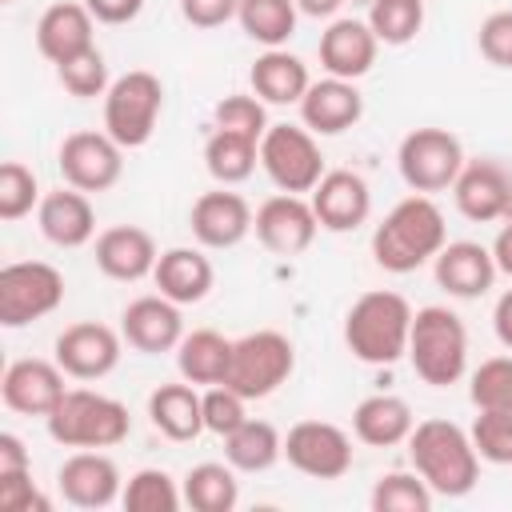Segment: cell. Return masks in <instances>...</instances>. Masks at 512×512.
Wrapping results in <instances>:
<instances>
[{
  "mask_svg": "<svg viewBox=\"0 0 512 512\" xmlns=\"http://www.w3.org/2000/svg\"><path fill=\"white\" fill-rule=\"evenodd\" d=\"M252 220H256L252 204L240 192H228L224 184L216 192L196 196L188 212V228L200 248H236L252 232Z\"/></svg>",
  "mask_w": 512,
  "mask_h": 512,
  "instance_id": "cell-19",
  "label": "cell"
},
{
  "mask_svg": "<svg viewBox=\"0 0 512 512\" xmlns=\"http://www.w3.org/2000/svg\"><path fill=\"white\" fill-rule=\"evenodd\" d=\"M408 456L436 496H468L480 480V452L472 436L452 420H420L408 436Z\"/></svg>",
  "mask_w": 512,
  "mask_h": 512,
  "instance_id": "cell-2",
  "label": "cell"
},
{
  "mask_svg": "<svg viewBox=\"0 0 512 512\" xmlns=\"http://www.w3.org/2000/svg\"><path fill=\"white\" fill-rule=\"evenodd\" d=\"M152 284L160 288V296H168L172 304L184 308V304H200L212 292L216 272L200 248H168V252H160V260L152 268Z\"/></svg>",
  "mask_w": 512,
  "mask_h": 512,
  "instance_id": "cell-27",
  "label": "cell"
},
{
  "mask_svg": "<svg viewBox=\"0 0 512 512\" xmlns=\"http://www.w3.org/2000/svg\"><path fill=\"white\" fill-rule=\"evenodd\" d=\"M492 260H496V268H500L504 276H512V216L500 224V232H496V240H492Z\"/></svg>",
  "mask_w": 512,
  "mask_h": 512,
  "instance_id": "cell-51",
  "label": "cell"
},
{
  "mask_svg": "<svg viewBox=\"0 0 512 512\" xmlns=\"http://www.w3.org/2000/svg\"><path fill=\"white\" fill-rule=\"evenodd\" d=\"M184 504L192 512H232L240 504V480H236V468L224 460H204L196 468L184 472Z\"/></svg>",
  "mask_w": 512,
  "mask_h": 512,
  "instance_id": "cell-34",
  "label": "cell"
},
{
  "mask_svg": "<svg viewBox=\"0 0 512 512\" xmlns=\"http://www.w3.org/2000/svg\"><path fill=\"white\" fill-rule=\"evenodd\" d=\"M64 304V272L48 260H16L0 268V324L24 328Z\"/></svg>",
  "mask_w": 512,
  "mask_h": 512,
  "instance_id": "cell-8",
  "label": "cell"
},
{
  "mask_svg": "<svg viewBox=\"0 0 512 512\" xmlns=\"http://www.w3.org/2000/svg\"><path fill=\"white\" fill-rule=\"evenodd\" d=\"M432 500L436 492L424 484V476L412 468V472H384L376 484H372V512H432Z\"/></svg>",
  "mask_w": 512,
  "mask_h": 512,
  "instance_id": "cell-38",
  "label": "cell"
},
{
  "mask_svg": "<svg viewBox=\"0 0 512 512\" xmlns=\"http://www.w3.org/2000/svg\"><path fill=\"white\" fill-rule=\"evenodd\" d=\"M456 212L472 224H492L512 216V172L496 160H464L452 184Z\"/></svg>",
  "mask_w": 512,
  "mask_h": 512,
  "instance_id": "cell-15",
  "label": "cell"
},
{
  "mask_svg": "<svg viewBox=\"0 0 512 512\" xmlns=\"http://www.w3.org/2000/svg\"><path fill=\"white\" fill-rule=\"evenodd\" d=\"M248 84L264 104H300L312 76L308 64L288 48H264L248 68Z\"/></svg>",
  "mask_w": 512,
  "mask_h": 512,
  "instance_id": "cell-29",
  "label": "cell"
},
{
  "mask_svg": "<svg viewBox=\"0 0 512 512\" xmlns=\"http://www.w3.org/2000/svg\"><path fill=\"white\" fill-rule=\"evenodd\" d=\"M408 364L432 388L456 384L468 372V328H464V320L444 304L416 308L412 332H408Z\"/></svg>",
  "mask_w": 512,
  "mask_h": 512,
  "instance_id": "cell-4",
  "label": "cell"
},
{
  "mask_svg": "<svg viewBox=\"0 0 512 512\" xmlns=\"http://www.w3.org/2000/svg\"><path fill=\"white\" fill-rule=\"evenodd\" d=\"M148 420L156 432H164L168 440H196L204 432V396L196 392V384H160L148 396Z\"/></svg>",
  "mask_w": 512,
  "mask_h": 512,
  "instance_id": "cell-30",
  "label": "cell"
},
{
  "mask_svg": "<svg viewBox=\"0 0 512 512\" xmlns=\"http://www.w3.org/2000/svg\"><path fill=\"white\" fill-rule=\"evenodd\" d=\"M236 20H240L244 36L256 40L260 48H284L296 32L300 8H296V0H240Z\"/></svg>",
  "mask_w": 512,
  "mask_h": 512,
  "instance_id": "cell-35",
  "label": "cell"
},
{
  "mask_svg": "<svg viewBox=\"0 0 512 512\" xmlns=\"http://www.w3.org/2000/svg\"><path fill=\"white\" fill-rule=\"evenodd\" d=\"M120 344H124V336L116 328H108L100 320H80L56 336L52 360L72 380H104L120 364Z\"/></svg>",
  "mask_w": 512,
  "mask_h": 512,
  "instance_id": "cell-13",
  "label": "cell"
},
{
  "mask_svg": "<svg viewBox=\"0 0 512 512\" xmlns=\"http://www.w3.org/2000/svg\"><path fill=\"white\" fill-rule=\"evenodd\" d=\"M284 460L312 480H340L352 468V436L332 420H300L284 436Z\"/></svg>",
  "mask_w": 512,
  "mask_h": 512,
  "instance_id": "cell-11",
  "label": "cell"
},
{
  "mask_svg": "<svg viewBox=\"0 0 512 512\" xmlns=\"http://www.w3.org/2000/svg\"><path fill=\"white\" fill-rule=\"evenodd\" d=\"M120 336L128 340V348L144 352V356H160V352H176V344L184 340V316L180 304H172L168 296H136L124 312H120Z\"/></svg>",
  "mask_w": 512,
  "mask_h": 512,
  "instance_id": "cell-20",
  "label": "cell"
},
{
  "mask_svg": "<svg viewBox=\"0 0 512 512\" xmlns=\"http://www.w3.org/2000/svg\"><path fill=\"white\" fill-rule=\"evenodd\" d=\"M360 116H364V96H360L356 80H340V76L312 80L300 100V120L316 136H340V132L356 128Z\"/></svg>",
  "mask_w": 512,
  "mask_h": 512,
  "instance_id": "cell-21",
  "label": "cell"
},
{
  "mask_svg": "<svg viewBox=\"0 0 512 512\" xmlns=\"http://www.w3.org/2000/svg\"><path fill=\"white\" fill-rule=\"evenodd\" d=\"M492 332H496V340L512 352V288L500 292V300H496V308H492Z\"/></svg>",
  "mask_w": 512,
  "mask_h": 512,
  "instance_id": "cell-50",
  "label": "cell"
},
{
  "mask_svg": "<svg viewBox=\"0 0 512 512\" xmlns=\"http://www.w3.org/2000/svg\"><path fill=\"white\" fill-rule=\"evenodd\" d=\"M32 468V456L16 432H0V472H24Z\"/></svg>",
  "mask_w": 512,
  "mask_h": 512,
  "instance_id": "cell-49",
  "label": "cell"
},
{
  "mask_svg": "<svg viewBox=\"0 0 512 512\" xmlns=\"http://www.w3.org/2000/svg\"><path fill=\"white\" fill-rule=\"evenodd\" d=\"M468 400L476 412L512 420V356H488L468 380Z\"/></svg>",
  "mask_w": 512,
  "mask_h": 512,
  "instance_id": "cell-37",
  "label": "cell"
},
{
  "mask_svg": "<svg viewBox=\"0 0 512 512\" xmlns=\"http://www.w3.org/2000/svg\"><path fill=\"white\" fill-rule=\"evenodd\" d=\"M432 264H436V284L456 300H480L500 276L492 248L476 240H448Z\"/></svg>",
  "mask_w": 512,
  "mask_h": 512,
  "instance_id": "cell-24",
  "label": "cell"
},
{
  "mask_svg": "<svg viewBox=\"0 0 512 512\" xmlns=\"http://www.w3.org/2000/svg\"><path fill=\"white\" fill-rule=\"evenodd\" d=\"M56 484H60V496H64L72 508H108L112 500L124 496L120 468H116V460L104 456L100 448H76V452L60 464Z\"/></svg>",
  "mask_w": 512,
  "mask_h": 512,
  "instance_id": "cell-18",
  "label": "cell"
},
{
  "mask_svg": "<svg viewBox=\"0 0 512 512\" xmlns=\"http://www.w3.org/2000/svg\"><path fill=\"white\" fill-rule=\"evenodd\" d=\"M448 244V224L444 212L436 208L432 196L412 192L404 200L392 204V212L376 224L372 232V260L392 272V276H408L416 268H424L428 260H436V252Z\"/></svg>",
  "mask_w": 512,
  "mask_h": 512,
  "instance_id": "cell-1",
  "label": "cell"
},
{
  "mask_svg": "<svg viewBox=\"0 0 512 512\" xmlns=\"http://www.w3.org/2000/svg\"><path fill=\"white\" fill-rule=\"evenodd\" d=\"M80 4L96 16V24H128L144 8V0H80Z\"/></svg>",
  "mask_w": 512,
  "mask_h": 512,
  "instance_id": "cell-48",
  "label": "cell"
},
{
  "mask_svg": "<svg viewBox=\"0 0 512 512\" xmlns=\"http://www.w3.org/2000/svg\"><path fill=\"white\" fill-rule=\"evenodd\" d=\"M476 44H480V56L496 68H512V8H500V12H488L480 20V32H476Z\"/></svg>",
  "mask_w": 512,
  "mask_h": 512,
  "instance_id": "cell-45",
  "label": "cell"
},
{
  "mask_svg": "<svg viewBox=\"0 0 512 512\" xmlns=\"http://www.w3.org/2000/svg\"><path fill=\"white\" fill-rule=\"evenodd\" d=\"M312 212L324 232H356L372 216V188L352 168H332L320 176V184L308 192Z\"/></svg>",
  "mask_w": 512,
  "mask_h": 512,
  "instance_id": "cell-16",
  "label": "cell"
},
{
  "mask_svg": "<svg viewBox=\"0 0 512 512\" xmlns=\"http://www.w3.org/2000/svg\"><path fill=\"white\" fill-rule=\"evenodd\" d=\"M120 504L128 512H176L184 504V488L164 468H140L128 476Z\"/></svg>",
  "mask_w": 512,
  "mask_h": 512,
  "instance_id": "cell-39",
  "label": "cell"
},
{
  "mask_svg": "<svg viewBox=\"0 0 512 512\" xmlns=\"http://www.w3.org/2000/svg\"><path fill=\"white\" fill-rule=\"evenodd\" d=\"M64 376L68 372L56 360H40V356L12 360L0 380V400L20 416H48L60 404V396L68 392Z\"/></svg>",
  "mask_w": 512,
  "mask_h": 512,
  "instance_id": "cell-17",
  "label": "cell"
},
{
  "mask_svg": "<svg viewBox=\"0 0 512 512\" xmlns=\"http://www.w3.org/2000/svg\"><path fill=\"white\" fill-rule=\"evenodd\" d=\"M260 164V140L240 136V132H224L212 128L204 140V168L216 184H244Z\"/></svg>",
  "mask_w": 512,
  "mask_h": 512,
  "instance_id": "cell-32",
  "label": "cell"
},
{
  "mask_svg": "<svg viewBox=\"0 0 512 512\" xmlns=\"http://www.w3.org/2000/svg\"><path fill=\"white\" fill-rule=\"evenodd\" d=\"M260 168L268 172V180L280 192H296V196L312 192L320 184V176L328 172L316 132L300 128V124H268V132L260 140Z\"/></svg>",
  "mask_w": 512,
  "mask_h": 512,
  "instance_id": "cell-10",
  "label": "cell"
},
{
  "mask_svg": "<svg viewBox=\"0 0 512 512\" xmlns=\"http://www.w3.org/2000/svg\"><path fill=\"white\" fill-rule=\"evenodd\" d=\"M164 112V84L148 68H132L104 92V132L120 148H144Z\"/></svg>",
  "mask_w": 512,
  "mask_h": 512,
  "instance_id": "cell-6",
  "label": "cell"
},
{
  "mask_svg": "<svg viewBox=\"0 0 512 512\" xmlns=\"http://www.w3.org/2000/svg\"><path fill=\"white\" fill-rule=\"evenodd\" d=\"M56 168L80 192H108L124 176V148L108 132H72L56 152Z\"/></svg>",
  "mask_w": 512,
  "mask_h": 512,
  "instance_id": "cell-12",
  "label": "cell"
},
{
  "mask_svg": "<svg viewBox=\"0 0 512 512\" xmlns=\"http://www.w3.org/2000/svg\"><path fill=\"white\" fill-rule=\"evenodd\" d=\"M48 496L32 484V468L0 472V512H48Z\"/></svg>",
  "mask_w": 512,
  "mask_h": 512,
  "instance_id": "cell-46",
  "label": "cell"
},
{
  "mask_svg": "<svg viewBox=\"0 0 512 512\" xmlns=\"http://www.w3.org/2000/svg\"><path fill=\"white\" fill-rule=\"evenodd\" d=\"M228 364H232V340L220 336V332H212V328L184 332V340L176 344V368L196 388L224 384Z\"/></svg>",
  "mask_w": 512,
  "mask_h": 512,
  "instance_id": "cell-31",
  "label": "cell"
},
{
  "mask_svg": "<svg viewBox=\"0 0 512 512\" xmlns=\"http://www.w3.org/2000/svg\"><path fill=\"white\" fill-rule=\"evenodd\" d=\"M200 396H204V432H212V436L224 440L232 428H240V424L248 420V412H244L248 400H244L236 388L212 384V388H204Z\"/></svg>",
  "mask_w": 512,
  "mask_h": 512,
  "instance_id": "cell-43",
  "label": "cell"
},
{
  "mask_svg": "<svg viewBox=\"0 0 512 512\" xmlns=\"http://www.w3.org/2000/svg\"><path fill=\"white\" fill-rule=\"evenodd\" d=\"M92 28H96V16L84 4H76V0L48 4L36 20V48L48 64H64V60L96 48Z\"/></svg>",
  "mask_w": 512,
  "mask_h": 512,
  "instance_id": "cell-25",
  "label": "cell"
},
{
  "mask_svg": "<svg viewBox=\"0 0 512 512\" xmlns=\"http://www.w3.org/2000/svg\"><path fill=\"white\" fill-rule=\"evenodd\" d=\"M396 168L412 192H448L464 168V144L448 128H412L396 148Z\"/></svg>",
  "mask_w": 512,
  "mask_h": 512,
  "instance_id": "cell-9",
  "label": "cell"
},
{
  "mask_svg": "<svg viewBox=\"0 0 512 512\" xmlns=\"http://www.w3.org/2000/svg\"><path fill=\"white\" fill-rule=\"evenodd\" d=\"M340 4H344V0H296V8H300L304 16H312V20H328V16H336Z\"/></svg>",
  "mask_w": 512,
  "mask_h": 512,
  "instance_id": "cell-52",
  "label": "cell"
},
{
  "mask_svg": "<svg viewBox=\"0 0 512 512\" xmlns=\"http://www.w3.org/2000/svg\"><path fill=\"white\" fill-rule=\"evenodd\" d=\"M92 260H96V268H100L108 280L136 284V280L152 276L160 252H156L152 232H144V228H136V224H112V228H104V232L96 236Z\"/></svg>",
  "mask_w": 512,
  "mask_h": 512,
  "instance_id": "cell-22",
  "label": "cell"
},
{
  "mask_svg": "<svg viewBox=\"0 0 512 512\" xmlns=\"http://www.w3.org/2000/svg\"><path fill=\"white\" fill-rule=\"evenodd\" d=\"M212 128L264 140V132H268V108H264V100H260L256 92H252V96H248V92H232V96L216 100V108H212Z\"/></svg>",
  "mask_w": 512,
  "mask_h": 512,
  "instance_id": "cell-41",
  "label": "cell"
},
{
  "mask_svg": "<svg viewBox=\"0 0 512 512\" xmlns=\"http://www.w3.org/2000/svg\"><path fill=\"white\" fill-rule=\"evenodd\" d=\"M368 28L380 44L404 48L424 28V0H372L368 4Z\"/></svg>",
  "mask_w": 512,
  "mask_h": 512,
  "instance_id": "cell-36",
  "label": "cell"
},
{
  "mask_svg": "<svg viewBox=\"0 0 512 512\" xmlns=\"http://www.w3.org/2000/svg\"><path fill=\"white\" fill-rule=\"evenodd\" d=\"M376 52H380V40H376V32L368 28V20L340 16V20H332V24L320 32V68H324L328 76L360 80V76L372 72Z\"/></svg>",
  "mask_w": 512,
  "mask_h": 512,
  "instance_id": "cell-23",
  "label": "cell"
},
{
  "mask_svg": "<svg viewBox=\"0 0 512 512\" xmlns=\"http://www.w3.org/2000/svg\"><path fill=\"white\" fill-rule=\"evenodd\" d=\"M40 184L36 172L20 160L0 164V220H24L32 208H40Z\"/></svg>",
  "mask_w": 512,
  "mask_h": 512,
  "instance_id": "cell-42",
  "label": "cell"
},
{
  "mask_svg": "<svg viewBox=\"0 0 512 512\" xmlns=\"http://www.w3.org/2000/svg\"><path fill=\"white\" fill-rule=\"evenodd\" d=\"M412 428H416V416H412V404L404 396L376 392V396H364L352 408V432H356L360 444H372V448L408 444Z\"/></svg>",
  "mask_w": 512,
  "mask_h": 512,
  "instance_id": "cell-28",
  "label": "cell"
},
{
  "mask_svg": "<svg viewBox=\"0 0 512 512\" xmlns=\"http://www.w3.org/2000/svg\"><path fill=\"white\" fill-rule=\"evenodd\" d=\"M56 80H60L64 92L76 96V100H96V96H104V92L112 88L108 64H104V52H100V48H88V52L64 60V64H56Z\"/></svg>",
  "mask_w": 512,
  "mask_h": 512,
  "instance_id": "cell-40",
  "label": "cell"
},
{
  "mask_svg": "<svg viewBox=\"0 0 512 512\" xmlns=\"http://www.w3.org/2000/svg\"><path fill=\"white\" fill-rule=\"evenodd\" d=\"M240 0H180V16L192 28H220L228 20H236Z\"/></svg>",
  "mask_w": 512,
  "mask_h": 512,
  "instance_id": "cell-47",
  "label": "cell"
},
{
  "mask_svg": "<svg viewBox=\"0 0 512 512\" xmlns=\"http://www.w3.org/2000/svg\"><path fill=\"white\" fill-rule=\"evenodd\" d=\"M284 456V436L268 420H244L224 436V460L236 472H268Z\"/></svg>",
  "mask_w": 512,
  "mask_h": 512,
  "instance_id": "cell-33",
  "label": "cell"
},
{
  "mask_svg": "<svg viewBox=\"0 0 512 512\" xmlns=\"http://www.w3.org/2000/svg\"><path fill=\"white\" fill-rule=\"evenodd\" d=\"M0 4H12V0H0Z\"/></svg>",
  "mask_w": 512,
  "mask_h": 512,
  "instance_id": "cell-53",
  "label": "cell"
},
{
  "mask_svg": "<svg viewBox=\"0 0 512 512\" xmlns=\"http://www.w3.org/2000/svg\"><path fill=\"white\" fill-rule=\"evenodd\" d=\"M48 436L64 448H116L132 432V416L116 396L92 388H68L44 416Z\"/></svg>",
  "mask_w": 512,
  "mask_h": 512,
  "instance_id": "cell-5",
  "label": "cell"
},
{
  "mask_svg": "<svg viewBox=\"0 0 512 512\" xmlns=\"http://www.w3.org/2000/svg\"><path fill=\"white\" fill-rule=\"evenodd\" d=\"M296 372V344L276 328H256L232 340V364L224 384L236 388L244 400H264Z\"/></svg>",
  "mask_w": 512,
  "mask_h": 512,
  "instance_id": "cell-7",
  "label": "cell"
},
{
  "mask_svg": "<svg viewBox=\"0 0 512 512\" xmlns=\"http://www.w3.org/2000/svg\"><path fill=\"white\" fill-rule=\"evenodd\" d=\"M468 436H472L480 460H488V464H512V420L476 412Z\"/></svg>",
  "mask_w": 512,
  "mask_h": 512,
  "instance_id": "cell-44",
  "label": "cell"
},
{
  "mask_svg": "<svg viewBox=\"0 0 512 512\" xmlns=\"http://www.w3.org/2000/svg\"><path fill=\"white\" fill-rule=\"evenodd\" d=\"M412 316L416 312L400 292L372 288L344 312V344L364 364H396L400 356H408Z\"/></svg>",
  "mask_w": 512,
  "mask_h": 512,
  "instance_id": "cell-3",
  "label": "cell"
},
{
  "mask_svg": "<svg viewBox=\"0 0 512 512\" xmlns=\"http://www.w3.org/2000/svg\"><path fill=\"white\" fill-rule=\"evenodd\" d=\"M36 224H40V236L56 248H84L96 236V208H92L88 192L68 184L40 200Z\"/></svg>",
  "mask_w": 512,
  "mask_h": 512,
  "instance_id": "cell-26",
  "label": "cell"
},
{
  "mask_svg": "<svg viewBox=\"0 0 512 512\" xmlns=\"http://www.w3.org/2000/svg\"><path fill=\"white\" fill-rule=\"evenodd\" d=\"M252 232L272 256H300V252L312 248V240L320 232V220L312 212V200H304L296 192H280V196H268L256 208Z\"/></svg>",
  "mask_w": 512,
  "mask_h": 512,
  "instance_id": "cell-14",
  "label": "cell"
}]
</instances>
